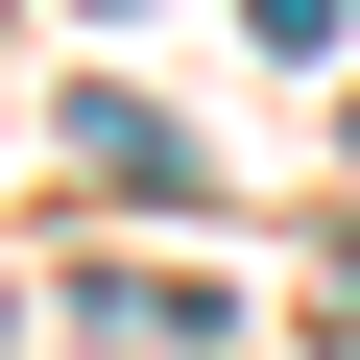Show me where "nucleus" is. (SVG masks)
Masks as SVG:
<instances>
[{
  "mask_svg": "<svg viewBox=\"0 0 360 360\" xmlns=\"http://www.w3.org/2000/svg\"><path fill=\"white\" fill-rule=\"evenodd\" d=\"M72 168H96V193H193V144H168L144 96H72Z\"/></svg>",
  "mask_w": 360,
  "mask_h": 360,
  "instance_id": "f257e3e1",
  "label": "nucleus"
},
{
  "mask_svg": "<svg viewBox=\"0 0 360 360\" xmlns=\"http://www.w3.org/2000/svg\"><path fill=\"white\" fill-rule=\"evenodd\" d=\"M336 336H360V288H336Z\"/></svg>",
  "mask_w": 360,
  "mask_h": 360,
  "instance_id": "f03ea898",
  "label": "nucleus"
}]
</instances>
